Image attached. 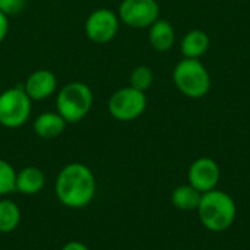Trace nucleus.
Returning <instances> with one entry per match:
<instances>
[{"mask_svg":"<svg viewBox=\"0 0 250 250\" xmlns=\"http://www.w3.org/2000/svg\"><path fill=\"white\" fill-rule=\"evenodd\" d=\"M56 195L64 207H86L95 195V177L92 171L81 163L67 164L57 176Z\"/></svg>","mask_w":250,"mask_h":250,"instance_id":"1","label":"nucleus"},{"mask_svg":"<svg viewBox=\"0 0 250 250\" xmlns=\"http://www.w3.org/2000/svg\"><path fill=\"white\" fill-rule=\"evenodd\" d=\"M94 105V92L91 86L81 81H72L63 85L56 97V111L66 123H79Z\"/></svg>","mask_w":250,"mask_h":250,"instance_id":"2","label":"nucleus"},{"mask_svg":"<svg viewBox=\"0 0 250 250\" xmlns=\"http://www.w3.org/2000/svg\"><path fill=\"white\" fill-rule=\"evenodd\" d=\"M198 212L205 229L221 233L233 224L236 218V205L227 193L214 189L202 193Z\"/></svg>","mask_w":250,"mask_h":250,"instance_id":"3","label":"nucleus"},{"mask_svg":"<svg viewBox=\"0 0 250 250\" xmlns=\"http://www.w3.org/2000/svg\"><path fill=\"white\" fill-rule=\"evenodd\" d=\"M173 82L179 92L192 100L204 98L211 89V75L199 59H183L173 69Z\"/></svg>","mask_w":250,"mask_h":250,"instance_id":"4","label":"nucleus"},{"mask_svg":"<svg viewBox=\"0 0 250 250\" xmlns=\"http://www.w3.org/2000/svg\"><path fill=\"white\" fill-rule=\"evenodd\" d=\"M32 111V100L22 85H15L0 94V125L6 129L23 126Z\"/></svg>","mask_w":250,"mask_h":250,"instance_id":"5","label":"nucleus"},{"mask_svg":"<svg viewBox=\"0 0 250 250\" xmlns=\"http://www.w3.org/2000/svg\"><path fill=\"white\" fill-rule=\"evenodd\" d=\"M146 105V94L127 85L111 94L108 100V113L119 122H132L144 114Z\"/></svg>","mask_w":250,"mask_h":250,"instance_id":"6","label":"nucleus"},{"mask_svg":"<svg viewBox=\"0 0 250 250\" xmlns=\"http://www.w3.org/2000/svg\"><path fill=\"white\" fill-rule=\"evenodd\" d=\"M120 23L117 12L108 7H98L88 15L83 29L86 38L94 44H107L119 34Z\"/></svg>","mask_w":250,"mask_h":250,"instance_id":"7","label":"nucleus"},{"mask_svg":"<svg viewBox=\"0 0 250 250\" xmlns=\"http://www.w3.org/2000/svg\"><path fill=\"white\" fill-rule=\"evenodd\" d=\"M117 16L129 28H149L160 18V4L157 0H122Z\"/></svg>","mask_w":250,"mask_h":250,"instance_id":"8","label":"nucleus"},{"mask_svg":"<svg viewBox=\"0 0 250 250\" xmlns=\"http://www.w3.org/2000/svg\"><path fill=\"white\" fill-rule=\"evenodd\" d=\"M189 185L199 190L201 193L214 190L220 180V167L218 164L208 157L198 158L189 168Z\"/></svg>","mask_w":250,"mask_h":250,"instance_id":"9","label":"nucleus"},{"mask_svg":"<svg viewBox=\"0 0 250 250\" xmlns=\"http://www.w3.org/2000/svg\"><path fill=\"white\" fill-rule=\"evenodd\" d=\"M57 85L56 75L47 69L34 70L22 83L25 92L32 101H42L53 97L57 92Z\"/></svg>","mask_w":250,"mask_h":250,"instance_id":"10","label":"nucleus"},{"mask_svg":"<svg viewBox=\"0 0 250 250\" xmlns=\"http://www.w3.org/2000/svg\"><path fill=\"white\" fill-rule=\"evenodd\" d=\"M148 40L155 51L166 53L170 51L176 42V31L167 19L158 18L148 28Z\"/></svg>","mask_w":250,"mask_h":250,"instance_id":"11","label":"nucleus"},{"mask_svg":"<svg viewBox=\"0 0 250 250\" xmlns=\"http://www.w3.org/2000/svg\"><path fill=\"white\" fill-rule=\"evenodd\" d=\"M66 120L57 111H44L34 120V132L42 139H54L66 129Z\"/></svg>","mask_w":250,"mask_h":250,"instance_id":"12","label":"nucleus"},{"mask_svg":"<svg viewBox=\"0 0 250 250\" xmlns=\"http://www.w3.org/2000/svg\"><path fill=\"white\" fill-rule=\"evenodd\" d=\"M211 45L208 34L202 29H190L182 38L180 50L185 59H201Z\"/></svg>","mask_w":250,"mask_h":250,"instance_id":"13","label":"nucleus"},{"mask_svg":"<svg viewBox=\"0 0 250 250\" xmlns=\"http://www.w3.org/2000/svg\"><path fill=\"white\" fill-rule=\"evenodd\" d=\"M44 173L37 167H25L16 173V190L23 195H35L44 186Z\"/></svg>","mask_w":250,"mask_h":250,"instance_id":"14","label":"nucleus"},{"mask_svg":"<svg viewBox=\"0 0 250 250\" xmlns=\"http://www.w3.org/2000/svg\"><path fill=\"white\" fill-rule=\"evenodd\" d=\"M201 198H202V193L199 190H196L195 188H192L190 185H188V186H179L173 192V195H171L173 205L177 209H182V211H193V209H198L199 202H201Z\"/></svg>","mask_w":250,"mask_h":250,"instance_id":"15","label":"nucleus"},{"mask_svg":"<svg viewBox=\"0 0 250 250\" xmlns=\"http://www.w3.org/2000/svg\"><path fill=\"white\" fill-rule=\"evenodd\" d=\"M21 221L18 205L9 199L0 201V233H12Z\"/></svg>","mask_w":250,"mask_h":250,"instance_id":"16","label":"nucleus"},{"mask_svg":"<svg viewBox=\"0 0 250 250\" xmlns=\"http://www.w3.org/2000/svg\"><path fill=\"white\" fill-rule=\"evenodd\" d=\"M154 82V73L151 70V67L145 66V64H141V66H136L132 72H130V76H129V86L138 89V91H142V92H146L151 85Z\"/></svg>","mask_w":250,"mask_h":250,"instance_id":"17","label":"nucleus"},{"mask_svg":"<svg viewBox=\"0 0 250 250\" xmlns=\"http://www.w3.org/2000/svg\"><path fill=\"white\" fill-rule=\"evenodd\" d=\"M16 190V171L4 160H0V196Z\"/></svg>","mask_w":250,"mask_h":250,"instance_id":"18","label":"nucleus"},{"mask_svg":"<svg viewBox=\"0 0 250 250\" xmlns=\"http://www.w3.org/2000/svg\"><path fill=\"white\" fill-rule=\"evenodd\" d=\"M26 6V0H0V12L7 18L19 15Z\"/></svg>","mask_w":250,"mask_h":250,"instance_id":"19","label":"nucleus"},{"mask_svg":"<svg viewBox=\"0 0 250 250\" xmlns=\"http://www.w3.org/2000/svg\"><path fill=\"white\" fill-rule=\"evenodd\" d=\"M7 32H9V18L3 12H0V44L6 40Z\"/></svg>","mask_w":250,"mask_h":250,"instance_id":"20","label":"nucleus"},{"mask_svg":"<svg viewBox=\"0 0 250 250\" xmlns=\"http://www.w3.org/2000/svg\"><path fill=\"white\" fill-rule=\"evenodd\" d=\"M62 250H89L85 245H82L81 242H70L67 245H64V248Z\"/></svg>","mask_w":250,"mask_h":250,"instance_id":"21","label":"nucleus"}]
</instances>
